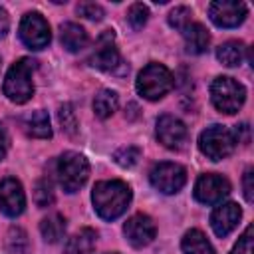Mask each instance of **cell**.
Listing matches in <instances>:
<instances>
[{"instance_id": "5b68a950", "label": "cell", "mask_w": 254, "mask_h": 254, "mask_svg": "<svg viewBox=\"0 0 254 254\" xmlns=\"http://www.w3.org/2000/svg\"><path fill=\"white\" fill-rule=\"evenodd\" d=\"M210 99H212V105L220 111V113H226V115H232L236 113L242 105H244V99H246V89L240 81H236L234 77H228V75H218L212 85H210Z\"/></svg>"}, {"instance_id": "603a6c76", "label": "cell", "mask_w": 254, "mask_h": 254, "mask_svg": "<svg viewBox=\"0 0 254 254\" xmlns=\"http://www.w3.org/2000/svg\"><path fill=\"white\" fill-rule=\"evenodd\" d=\"M216 58L222 65H228V67L240 65L244 60V46L240 42H224L218 46Z\"/></svg>"}, {"instance_id": "6da1fadb", "label": "cell", "mask_w": 254, "mask_h": 254, "mask_svg": "<svg viewBox=\"0 0 254 254\" xmlns=\"http://www.w3.org/2000/svg\"><path fill=\"white\" fill-rule=\"evenodd\" d=\"M91 202L103 220H115L127 210L131 189L123 181H99L91 190Z\"/></svg>"}, {"instance_id": "7402d4cb", "label": "cell", "mask_w": 254, "mask_h": 254, "mask_svg": "<svg viewBox=\"0 0 254 254\" xmlns=\"http://www.w3.org/2000/svg\"><path fill=\"white\" fill-rule=\"evenodd\" d=\"M119 105V97L113 89H101L95 97H93V113L99 119H107L113 115V111Z\"/></svg>"}, {"instance_id": "e0dca14e", "label": "cell", "mask_w": 254, "mask_h": 254, "mask_svg": "<svg viewBox=\"0 0 254 254\" xmlns=\"http://www.w3.org/2000/svg\"><path fill=\"white\" fill-rule=\"evenodd\" d=\"M60 40H62V46L67 52H81L87 46V42H89L87 32L79 24H73V22L62 24V28H60Z\"/></svg>"}, {"instance_id": "e575fe53", "label": "cell", "mask_w": 254, "mask_h": 254, "mask_svg": "<svg viewBox=\"0 0 254 254\" xmlns=\"http://www.w3.org/2000/svg\"><path fill=\"white\" fill-rule=\"evenodd\" d=\"M109 254H117V252H109Z\"/></svg>"}, {"instance_id": "f546056e", "label": "cell", "mask_w": 254, "mask_h": 254, "mask_svg": "<svg viewBox=\"0 0 254 254\" xmlns=\"http://www.w3.org/2000/svg\"><path fill=\"white\" fill-rule=\"evenodd\" d=\"M252 252H254V238H252V224H250L246 226V230L242 232V236L238 238L230 254H252Z\"/></svg>"}, {"instance_id": "9c48e42d", "label": "cell", "mask_w": 254, "mask_h": 254, "mask_svg": "<svg viewBox=\"0 0 254 254\" xmlns=\"http://www.w3.org/2000/svg\"><path fill=\"white\" fill-rule=\"evenodd\" d=\"M20 40L30 50H44L50 44L52 32H50V26L40 12L24 14V18L20 22Z\"/></svg>"}, {"instance_id": "836d02e7", "label": "cell", "mask_w": 254, "mask_h": 254, "mask_svg": "<svg viewBox=\"0 0 254 254\" xmlns=\"http://www.w3.org/2000/svg\"><path fill=\"white\" fill-rule=\"evenodd\" d=\"M6 151H8V137H6L4 127L0 125V161L6 157Z\"/></svg>"}, {"instance_id": "d4e9b609", "label": "cell", "mask_w": 254, "mask_h": 254, "mask_svg": "<svg viewBox=\"0 0 254 254\" xmlns=\"http://www.w3.org/2000/svg\"><path fill=\"white\" fill-rule=\"evenodd\" d=\"M141 157V149L139 147H133V145H127V147H119L115 153H113V159L117 165L129 169V167H135L137 161Z\"/></svg>"}, {"instance_id": "44dd1931", "label": "cell", "mask_w": 254, "mask_h": 254, "mask_svg": "<svg viewBox=\"0 0 254 254\" xmlns=\"http://www.w3.org/2000/svg\"><path fill=\"white\" fill-rule=\"evenodd\" d=\"M40 232L46 242H60L65 232V218L62 214H48L40 222Z\"/></svg>"}, {"instance_id": "4dcf8cb0", "label": "cell", "mask_w": 254, "mask_h": 254, "mask_svg": "<svg viewBox=\"0 0 254 254\" xmlns=\"http://www.w3.org/2000/svg\"><path fill=\"white\" fill-rule=\"evenodd\" d=\"M77 14H81L87 20H101L103 18V8L95 2H81V4H77Z\"/></svg>"}, {"instance_id": "d6986e66", "label": "cell", "mask_w": 254, "mask_h": 254, "mask_svg": "<svg viewBox=\"0 0 254 254\" xmlns=\"http://www.w3.org/2000/svg\"><path fill=\"white\" fill-rule=\"evenodd\" d=\"M95 238L97 234L91 228H83L67 240L64 254H91L95 248Z\"/></svg>"}, {"instance_id": "7a4b0ae2", "label": "cell", "mask_w": 254, "mask_h": 254, "mask_svg": "<svg viewBox=\"0 0 254 254\" xmlns=\"http://www.w3.org/2000/svg\"><path fill=\"white\" fill-rule=\"evenodd\" d=\"M36 69V62L32 58L18 60L4 77V95L12 103H26L34 95L32 71Z\"/></svg>"}, {"instance_id": "2e32d148", "label": "cell", "mask_w": 254, "mask_h": 254, "mask_svg": "<svg viewBox=\"0 0 254 254\" xmlns=\"http://www.w3.org/2000/svg\"><path fill=\"white\" fill-rule=\"evenodd\" d=\"M183 38H185V48L189 54H204L208 50V44H210V34L208 30L198 24V22H190L185 30H183Z\"/></svg>"}, {"instance_id": "4316f807", "label": "cell", "mask_w": 254, "mask_h": 254, "mask_svg": "<svg viewBox=\"0 0 254 254\" xmlns=\"http://www.w3.org/2000/svg\"><path fill=\"white\" fill-rule=\"evenodd\" d=\"M147 18H149V8L141 2H135L127 12V22L133 30H141L147 24Z\"/></svg>"}, {"instance_id": "7c38bea8", "label": "cell", "mask_w": 254, "mask_h": 254, "mask_svg": "<svg viewBox=\"0 0 254 254\" xmlns=\"http://www.w3.org/2000/svg\"><path fill=\"white\" fill-rule=\"evenodd\" d=\"M24 208H26V194L20 181L14 177L0 181V210L6 216L14 218V216H20Z\"/></svg>"}, {"instance_id": "ac0fdd59", "label": "cell", "mask_w": 254, "mask_h": 254, "mask_svg": "<svg viewBox=\"0 0 254 254\" xmlns=\"http://www.w3.org/2000/svg\"><path fill=\"white\" fill-rule=\"evenodd\" d=\"M22 127H24V131L30 137H36V139H48V137H52L50 115L44 109H38V111L28 113L24 117V121H22Z\"/></svg>"}, {"instance_id": "ffe728a7", "label": "cell", "mask_w": 254, "mask_h": 254, "mask_svg": "<svg viewBox=\"0 0 254 254\" xmlns=\"http://www.w3.org/2000/svg\"><path fill=\"white\" fill-rule=\"evenodd\" d=\"M181 248H183V254H216L212 244L206 240V236L196 228L185 232Z\"/></svg>"}, {"instance_id": "cb8c5ba5", "label": "cell", "mask_w": 254, "mask_h": 254, "mask_svg": "<svg viewBox=\"0 0 254 254\" xmlns=\"http://www.w3.org/2000/svg\"><path fill=\"white\" fill-rule=\"evenodd\" d=\"M6 246L14 254H24L26 248H28V236H26V232L22 228H18V226H12L8 230V236H6Z\"/></svg>"}, {"instance_id": "5bb4252c", "label": "cell", "mask_w": 254, "mask_h": 254, "mask_svg": "<svg viewBox=\"0 0 254 254\" xmlns=\"http://www.w3.org/2000/svg\"><path fill=\"white\" fill-rule=\"evenodd\" d=\"M157 139L167 149H179L187 139V127L175 115H161L157 119Z\"/></svg>"}, {"instance_id": "f1b7e54d", "label": "cell", "mask_w": 254, "mask_h": 254, "mask_svg": "<svg viewBox=\"0 0 254 254\" xmlns=\"http://www.w3.org/2000/svg\"><path fill=\"white\" fill-rule=\"evenodd\" d=\"M58 119H60V123H62V127H64L65 133H69V135L75 133L77 119H75V111H73V107H71L69 103H64V105L60 107V111H58Z\"/></svg>"}, {"instance_id": "30bf717a", "label": "cell", "mask_w": 254, "mask_h": 254, "mask_svg": "<svg viewBox=\"0 0 254 254\" xmlns=\"http://www.w3.org/2000/svg\"><path fill=\"white\" fill-rule=\"evenodd\" d=\"M230 192V183L222 175L206 173L194 185V198L202 204H218Z\"/></svg>"}, {"instance_id": "8992f818", "label": "cell", "mask_w": 254, "mask_h": 254, "mask_svg": "<svg viewBox=\"0 0 254 254\" xmlns=\"http://www.w3.org/2000/svg\"><path fill=\"white\" fill-rule=\"evenodd\" d=\"M236 147L234 133L224 125H210L198 137V149L212 161H220L228 157Z\"/></svg>"}, {"instance_id": "8fae6325", "label": "cell", "mask_w": 254, "mask_h": 254, "mask_svg": "<svg viewBox=\"0 0 254 254\" xmlns=\"http://www.w3.org/2000/svg\"><path fill=\"white\" fill-rule=\"evenodd\" d=\"M248 14V8L244 2H230V0H218L208 6V16L218 28H236L244 22Z\"/></svg>"}, {"instance_id": "ba28073f", "label": "cell", "mask_w": 254, "mask_h": 254, "mask_svg": "<svg viewBox=\"0 0 254 254\" xmlns=\"http://www.w3.org/2000/svg\"><path fill=\"white\" fill-rule=\"evenodd\" d=\"M149 179H151V185L157 190H161L165 194H175V192H179L185 187V183H187V171L179 163L165 161V163H159V165H155L151 169Z\"/></svg>"}, {"instance_id": "277c9868", "label": "cell", "mask_w": 254, "mask_h": 254, "mask_svg": "<svg viewBox=\"0 0 254 254\" xmlns=\"http://www.w3.org/2000/svg\"><path fill=\"white\" fill-rule=\"evenodd\" d=\"M56 177L65 192H75L85 185L89 177V163L83 155L65 151L56 163Z\"/></svg>"}, {"instance_id": "d6a6232c", "label": "cell", "mask_w": 254, "mask_h": 254, "mask_svg": "<svg viewBox=\"0 0 254 254\" xmlns=\"http://www.w3.org/2000/svg\"><path fill=\"white\" fill-rule=\"evenodd\" d=\"M8 30H10V16H8V12L0 6V38H4V36L8 34Z\"/></svg>"}, {"instance_id": "1f68e13d", "label": "cell", "mask_w": 254, "mask_h": 254, "mask_svg": "<svg viewBox=\"0 0 254 254\" xmlns=\"http://www.w3.org/2000/svg\"><path fill=\"white\" fill-rule=\"evenodd\" d=\"M252 177H254V171H252V167L250 169H246V173H244V179H242V185H244V198L248 200V202H252L254 200V189H252Z\"/></svg>"}, {"instance_id": "3957f363", "label": "cell", "mask_w": 254, "mask_h": 254, "mask_svg": "<svg viewBox=\"0 0 254 254\" xmlns=\"http://www.w3.org/2000/svg\"><path fill=\"white\" fill-rule=\"evenodd\" d=\"M135 85L141 97L149 101H157L173 89L175 77L163 64H149L139 71Z\"/></svg>"}, {"instance_id": "83f0119b", "label": "cell", "mask_w": 254, "mask_h": 254, "mask_svg": "<svg viewBox=\"0 0 254 254\" xmlns=\"http://www.w3.org/2000/svg\"><path fill=\"white\" fill-rule=\"evenodd\" d=\"M190 16H192L190 8H187V6H175V8L169 12V26L183 32V30L190 24Z\"/></svg>"}, {"instance_id": "484cf974", "label": "cell", "mask_w": 254, "mask_h": 254, "mask_svg": "<svg viewBox=\"0 0 254 254\" xmlns=\"http://www.w3.org/2000/svg\"><path fill=\"white\" fill-rule=\"evenodd\" d=\"M34 200L40 208L44 206H50L54 202V187L48 179H40L34 187Z\"/></svg>"}, {"instance_id": "52a82bcc", "label": "cell", "mask_w": 254, "mask_h": 254, "mask_svg": "<svg viewBox=\"0 0 254 254\" xmlns=\"http://www.w3.org/2000/svg\"><path fill=\"white\" fill-rule=\"evenodd\" d=\"M89 64L101 71H109V73H127V65L121 60V54L115 46V36L113 30H105L95 44L93 54L89 56Z\"/></svg>"}, {"instance_id": "4fadbf2b", "label": "cell", "mask_w": 254, "mask_h": 254, "mask_svg": "<svg viewBox=\"0 0 254 254\" xmlns=\"http://www.w3.org/2000/svg\"><path fill=\"white\" fill-rule=\"evenodd\" d=\"M123 232H125V238H127V242L131 246L143 248V246H147V244L153 242V238L157 234V226H155V222H153L151 216L139 212V214H133L125 222Z\"/></svg>"}, {"instance_id": "9a60e30c", "label": "cell", "mask_w": 254, "mask_h": 254, "mask_svg": "<svg viewBox=\"0 0 254 254\" xmlns=\"http://www.w3.org/2000/svg\"><path fill=\"white\" fill-rule=\"evenodd\" d=\"M240 216H242V210L236 202H220L210 214V226L214 234L222 238V236H228L236 228Z\"/></svg>"}]
</instances>
